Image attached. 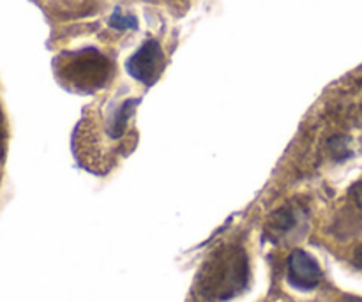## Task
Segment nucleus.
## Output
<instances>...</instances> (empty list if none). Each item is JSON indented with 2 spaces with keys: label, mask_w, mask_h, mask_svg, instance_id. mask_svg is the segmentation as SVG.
Returning a JSON list of instances; mask_svg holds the SVG:
<instances>
[{
  "label": "nucleus",
  "mask_w": 362,
  "mask_h": 302,
  "mask_svg": "<svg viewBox=\"0 0 362 302\" xmlns=\"http://www.w3.org/2000/svg\"><path fill=\"white\" fill-rule=\"evenodd\" d=\"M354 264H356L357 269H361L362 271V248L356 251V257H354Z\"/></svg>",
  "instance_id": "11"
},
{
  "label": "nucleus",
  "mask_w": 362,
  "mask_h": 302,
  "mask_svg": "<svg viewBox=\"0 0 362 302\" xmlns=\"http://www.w3.org/2000/svg\"><path fill=\"white\" fill-rule=\"evenodd\" d=\"M250 285V258L240 244H223L212 251L198 271L194 302H226Z\"/></svg>",
  "instance_id": "1"
},
{
  "label": "nucleus",
  "mask_w": 362,
  "mask_h": 302,
  "mask_svg": "<svg viewBox=\"0 0 362 302\" xmlns=\"http://www.w3.org/2000/svg\"><path fill=\"white\" fill-rule=\"evenodd\" d=\"M350 198L356 204V207L362 211V182H356L350 187Z\"/></svg>",
  "instance_id": "9"
},
{
  "label": "nucleus",
  "mask_w": 362,
  "mask_h": 302,
  "mask_svg": "<svg viewBox=\"0 0 362 302\" xmlns=\"http://www.w3.org/2000/svg\"><path fill=\"white\" fill-rule=\"evenodd\" d=\"M165 64L166 59L161 45L154 39H148L127 59L126 71L136 81H141L147 87H152L161 76Z\"/></svg>",
  "instance_id": "3"
},
{
  "label": "nucleus",
  "mask_w": 362,
  "mask_h": 302,
  "mask_svg": "<svg viewBox=\"0 0 362 302\" xmlns=\"http://www.w3.org/2000/svg\"><path fill=\"white\" fill-rule=\"evenodd\" d=\"M59 76L69 87L80 92H92L105 87L113 73V64L95 48H83L66 53L57 60Z\"/></svg>",
  "instance_id": "2"
},
{
  "label": "nucleus",
  "mask_w": 362,
  "mask_h": 302,
  "mask_svg": "<svg viewBox=\"0 0 362 302\" xmlns=\"http://www.w3.org/2000/svg\"><path fill=\"white\" fill-rule=\"evenodd\" d=\"M4 156H6V133H4L2 119H0V168H2Z\"/></svg>",
  "instance_id": "10"
},
{
  "label": "nucleus",
  "mask_w": 362,
  "mask_h": 302,
  "mask_svg": "<svg viewBox=\"0 0 362 302\" xmlns=\"http://www.w3.org/2000/svg\"><path fill=\"white\" fill-rule=\"evenodd\" d=\"M308 211L297 202L276 209L265 223V236L271 243H281L286 237H292L299 228H304V219Z\"/></svg>",
  "instance_id": "4"
},
{
  "label": "nucleus",
  "mask_w": 362,
  "mask_h": 302,
  "mask_svg": "<svg viewBox=\"0 0 362 302\" xmlns=\"http://www.w3.org/2000/svg\"><path fill=\"white\" fill-rule=\"evenodd\" d=\"M352 140L345 134H334L327 140V152L336 163H345L354 156L352 151Z\"/></svg>",
  "instance_id": "7"
},
{
  "label": "nucleus",
  "mask_w": 362,
  "mask_h": 302,
  "mask_svg": "<svg viewBox=\"0 0 362 302\" xmlns=\"http://www.w3.org/2000/svg\"><path fill=\"white\" fill-rule=\"evenodd\" d=\"M110 27L115 28V30H134V28H138V20L136 16L122 13V9L117 7L110 16Z\"/></svg>",
  "instance_id": "8"
},
{
  "label": "nucleus",
  "mask_w": 362,
  "mask_h": 302,
  "mask_svg": "<svg viewBox=\"0 0 362 302\" xmlns=\"http://www.w3.org/2000/svg\"><path fill=\"white\" fill-rule=\"evenodd\" d=\"M338 302H362V299H359V297H354V296H343L341 299H338Z\"/></svg>",
  "instance_id": "12"
},
{
  "label": "nucleus",
  "mask_w": 362,
  "mask_h": 302,
  "mask_svg": "<svg viewBox=\"0 0 362 302\" xmlns=\"http://www.w3.org/2000/svg\"><path fill=\"white\" fill-rule=\"evenodd\" d=\"M288 267V283L297 290H313L322 281V269L310 253L303 250L292 251L286 262Z\"/></svg>",
  "instance_id": "5"
},
{
  "label": "nucleus",
  "mask_w": 362,
  "mask_h": 302,
  "mask_svg": "<svg viewBox=\"0 0 362 302\" xmlns=\"http://www.w3.org/2000/svg\"><path fill=\"white\" fill-rule=\"evenodd\" d=\"M138 105H140V99L133 98L124 101L122 105L117 106V108L113 110L108 124V133L113 140H119V138H122L124 134H126L127 122H129L131 117L134 115V110H136Z\"/></svg>",
  "instance_id": "6"
}]
</instances>
